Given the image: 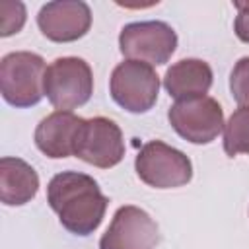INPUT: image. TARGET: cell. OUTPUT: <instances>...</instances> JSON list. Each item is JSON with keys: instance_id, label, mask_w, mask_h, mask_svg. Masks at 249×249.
Wrapping results in <instances>:
<instances>
[{"instance_id": "6da1fadb", "label": "cell", "mask_w": 249, "mask_h": 249, "mask_svg": "<svg viewBox=\"0 0 249 249\" xmlns=\"http://www.w3.org/2000/svg\"><path fill=\"white\" fill-rule=\"evenodd\" d=\"M47 200L60 224L76 235H89L97 230L109 204L95 179L78 171L54 175L47 187Z\"/></svg>"}, {"instance_id": "7a4b0ae2", "label": "cell", "mask_w": 249, "mask_h": 249, "mask_svg": "<svg viewBox=\"0 0 249 249\" xmlns=\"http://www.w3.org/2000/svg\"><path fill=\"white\" fill-rule=\"evenodd\" d=\"M45 60L29 51H16L0 62V91L14 107H31L45 95Z\"/></svg>"}, {"instance_id": "3957f363", "label": "cell", "mask_w": 249, "mask_h": 249, "mask_svg": "<svg viewBox=\"0 0 249 249\" xmlns=\"http://www.w3.org/2000/svg\"><path fill=\"white\" fill-rule=\"evenodd\" d=\"M93 74L89 64L78 56L53 60L45 72V95L58 111H72L89 101Z\"/></svg>"}, {"instance_id": "277c9868", "label": "cell", "mask_w": 249, "mask_h": 249, "mask_svg": "<svg viewBox=\"0 0 249 249\" xmlns=\"http://www.w3.org/2000/svg\"><path fill=\"white\" fill-rule=\"evenodd\" d=\"M134 167L138 177L156 189H175L187 185L193 177L191 160L161 140L146 142L136 156Z\"/></svg>"}, {"instance_id": "5b68a950", "label": "cell", "mask_w": 249, "mask_h": 249, "mask_svg": "<svg viewBox=\"0 0 249 249\" xmlns=\"http://www.w3.org/2000/svg\"><path fill=\"white\" fill-rule=\"evenodd\" d=\"M111 97L130 113H146L154 107L160 91V76L140 60H124L111 74Z\"/></svg>"}, {"instance_id": "8992f818", "label": "cell", "mask_w": 249, "mask_h": 249, "mask_svg": "<svg viewBox=\"0 0 249 249\" xmlns=\"http://www.w3.org/2000/svg\"><path fill=\"white\" fill-rule=\"evenodd\" d=\"M121 53L150 66L165 64L177 47V33L165 21H134L121 29Z\"/></svg>"}, {"instance_id": "52a82bcc", "label": "cell", "mask_w": 249, "mask_h": 249, "mask_svg": "<svg viewBox=\"0 0 249 249\" xmlns=\"http://www.w3.org/2000/svg\"><path fill=\"white\" fill-rule=\"evenodd\" d=\"M167 119L175 132L193 144H208L224 128V111L208 95L175 101L167 111Z\"/></svg>"}, {"instance_id": "ba28073f", "label": "cell", "mask_w": 249, "mask_h": 249, "mask_svg": "<svg viewBox=\"0 0 249 249\" xmlns=\"http://www.w3.org/2000/svg\"><path fill=\"white\" fill-rule=\"evenodd\" d=\"M74 156L101 169L117 165L124 156V140L119 124L107 117L86 119L76 142Z\"/></svg>"}, {"instance_id": "9c48e42d", "label": "cell", "mask_w": 249, "mask_h": 249, "mask_svg": "<svg viewBox=\"0 0 249 249\" xmlns=\"http://www.w3.org/2000/svg\"><path fill=\"white\" fill-rule=\"evenodd\" d=\"M160 239L158 224L138 206H121L107 231L99 241V249H154Z\"/></svg>"}, {"instance_id": "30bf717a", "label": "cell", "mask_w": 249, "mask_h": 249, "mask_svg": "<svg viewBox=\"0 0 249 249\" xmlns=\"http://www.w3.org/2000/svg\"><path fill=\"white\" fill-rule=\"evenodd\" d=\"M37 25L54 43H70L84 37L91 25V10L80 0L49 2L39 10Z\"/></svg>"}, {"instance_id": "8fae6325", "label": "cell", "mask_w": 249, "mask_h": 249, "mask_svg": "<svg viewBox=\"0 0 249 249\" xmlns=\"http://www.w3.org/2000/svg\"><path fill=\"white\" fill-rule=\"evenodd\" d=\"M86 119L72 111H54L47 115L35 128V144L49 158H68L76 150V142Z\"/></svg>"}, {"instance_id": "7c38bea8", "label": "cell", "mask_w": 249, "mask_h": 249, "mask_svg": "<svg viewBox=\"0 0 249 249\" xmlns=\"http://www.w3.org/2000/svg\"><path fill=\"white\" fill-rule=\"evenodd\" d=\"M212 86V68L200 58H183L167 68L163 78L165 91L177 101L204 97Z\"/></svg>"}, {"instance_id": "4fadbf2b", "label": "cell", "mask_w": 249, "mask_h": 249, "mask_svg": "<svg viewBox=\"0 0 249 249\" xmlns=\"http://www.w3.org/2000/svg\"><path fill=\"white\" fill-rule=\"evenodd\" d=\"M39 191L37 171L19 158L0 160V200L8 206H19L35 198Z\"/></svg>"}, {"instance_id": "5bb4252c", "label": "cell", "mask_w": 249, "mask_h": 249, "mask_svg": "<svg viewBox=\"0 0 249 249\" xmlns=\"http://www.w3.org/2000/svg\"><path fill=\"white\" fill-rule=\"evenodd\" d=\"M224 150L230 158L249 154V109L239 107L224 124Z\"/></svg>"}, {"instance_id": "9a60e30c", "label": "cell", "mask_w": 249, "mask_h": 249, "mask_svg": "<svg viewBox=\"0 0 249 249\" xmlns=\"http://www.w3.org/2000/svg\"><path fill=\"white\" fill-rule=\"evenodd\" d=\"M230 89L239 107L249 109V56L235 62L230 76Z\"/></svg>"}, {"instance_id": "2e32d148", "label": "cell", "mask_w": 249, "mask_h": 249, "mask_svg": "<svg viewBox=\"0 0 249 249\" xmlns=\"http://www.w3.org/2000/svg\"><path fill=\"white\" fill-rule=\"evenodd\" d=\"M25 23V6L21 2H0V35L18 33Z\"/></svg>"}, {"instance_id": "e0dca14e", "label": "cell", "mask_w": 249, "mask_h": 249, "mask_svg": "<svg viewBox=\"0 0 249 249\" xmlns=\"http://www.w3.org/2000/svg\"><path fill=\"white\" fill-rule=\"evenodd\" d=\"M233 6L237 8L235 35L243 43H249V2H233Z\"/></svg>"}]
</instances>
